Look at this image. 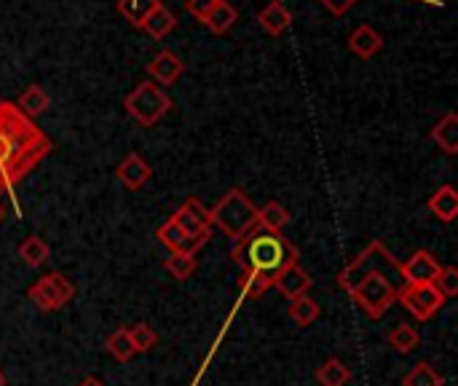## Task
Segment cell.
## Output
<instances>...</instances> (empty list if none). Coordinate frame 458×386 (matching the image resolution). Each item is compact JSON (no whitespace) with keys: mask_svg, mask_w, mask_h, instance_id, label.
I'll return each instance as SVG.
<instances>
[{"mask_svg":"<svg viewBox=\"0 0 458 386\" xmlns=\"http://www.w3.org/2000/svg\"><path fill=\"white\" fill-rule=\"evenodd\" d=\"M231 261L242 269V296L260 298L276 285L284 269L298 263V247L287 236L255 226L242 239H236Z\"/></svg>","mask_w":458,"mask_h":386,"instance_id":"obj_1","label":"cell"},{"mask_svg":"<svg viewBox=\"0 0 458 386\" xmlns=\"http://www.w3.org/2000/svg\"><path fill=\"white\" fill-rule=\"evenodd\" d=\"M51 148V140L27 116H21L13 102H0V156L8 188L35 169Z\"/></svg>","mask_w":458,"mask_h":386,"instance_id":"obj_2","label":"cell"},{"mask_svg":"<svg viewBox=\"0 0 458 386\" xmlns=\"http://www.w3.org/2000/svg\"><path fill=\"white\" fill-rule=\"evenodd\" d=\"M209 220H212L215 228H220L225 236H231L236 242L250 228L258 226V207L252 204V199L242 188H231L209 210Z\"/></svg>","mask_w":458,"mask_h":386,"instance_id":"obj_3","label":"cell"},{"mask_svg":"<svg viewBox=\"0 0 458 386\" xmlns=\"http://www.w3.org/2000/svg\"><path fill=\"white\" fill-rule=\"evenodd\" d=\"M123 107L140 126H156L169 113L172 97L153 81H142V83H137L134 91L126 94Z\"/></svg>","mask_w":458,"mask_h":386,"instance_id":"obj_4","label":"cell"},{"mask_svg":"<svg viewBox=\"0 0 458 386\" xmlns=\"http://www.w3.org/2000/svg\"><path fill=\"white\" fill-rule=\"evenodd\" d=\"M397 266H400V261H394L392 258V253L384 247V242H370L341 274H338V287L344 290V293H349L352 296V290L365 279V277H370V274H376V271H384V269H389V271H394L397 274Z\"/></svg>","mask_w":458,"mask_h":386,"instance_id":"obj_5","label":"cell"},{"mask_svg":"<svg viewBox=\"0 0 458 386\" xmlns=\"http://www.w3.org/2000/svg\"><path fill=\"white\" fill-rule=\"evenodd\" d=\"M352 301L373 320H381L394 304H397V287L394 282L384 274L376 271L370 277H365L354 290H352Z\"/></svg>","mask_w":458,"mask_h":386,"instance_id":"obj_6","label":"cell"},{"mask_svg":"<svg viewBox=\"0 0 458 386\" xmlns=\"http://www.w3.org/2000/svg\"><path fill=\"white\" fill-rule=\"evenodd\" d=\"M27 298H30L40 312H59V309H64V306L75 298V285H72V279H67L62 271H51V274L38 277V279L30 285Z\"/></svg>","mask_w":458,"mask_h":386,"instance_id":"obj_7","label":"cell"},{"mask_svg":"<svg viewBox=\"0 0 458 386\" xmlns=\"http://www.w3.org/2000/svg\"><path fill=\"white\" fill-rule=\"evenodd\" d=\"M397 301L416 322H429L448 304V298L435 285H405L397 290Z\"/></svg>","mask_w":458,"mask_h":386,"instance_id":"obj_8","label":"cell"},{"mask_svg":"<svg viewBox=\"0 0 458 386\" xmlns=\"http://www.w3.org/2000/svg\"><path fill=\"white\" fill-rule=\"evenodd\" d=\"M172 220L180 226V231H182L185 239L193 244V250H199L201 244H207L209 236H212L209 210H207L199 199H188V202L172 215Z\"/></svg>","mask_w":458,"mask_h":386,"instance_id":"obj_9","label":"cell"},{"mask_svg":"<svg viewBox=\"0 0 458 386\" xmlns=\"http://www.w3.org/2000/svg\"><path fill=\"white\" fill-rule=\"evenodd\" d=\"M440 271L443 263L429 250H416L408 261L397 266V274L405 279V285H435Z\"/></svg>","mask_w":458,"mask_h":386,"instance_id":"obj_10","label":"cell"},{"mask_svg":"<svg viewBox=\"0 0 458 386\" xmlns=\"http://www.w3.org/2000/svg\"><path fill=\"white\" fill-rule=\"evenodd\" d=\"M182 73H185V64L172 51H158L148 64V75L153 78L156 86H172Z\"/></svg>","mask_w":458,"mask_h":386,"instance_id":"obj_11","label":"cell"},{"mask_svg":"<svg viewBox=\"0 0 458 386\" xmlns=\"http://www.w3.org/2000/svg\"><path fill=\"white\" fill-rule=\"evenodd\" d=\"M115 177H118L129 191H140V188H145L148 180L153 177V169H150V164H148L140 153H129V156L118 164Z\"/></svg>","mask_w":458,"mask_h":386,"instance_id":"obj_12","label":"cell"},{"mask_svg":"<svg viewBox=\"0 0 458 386\" xmlns=\"http://www.w3.org/2000/svg\"><path fill=\"white\" fill-rule=\"evenodd\" d=\"M287 301H293V298H298V296H309V290L314 287V279H311V274L306 271V269H301V263H293L290 269H284L282 274H279V279H276V285H274Z\"/></svg>","mask_w":458,"mask_h":386,"instance_id":"obj_13","label":"cell"},{"mask_svg":"<svg viewBox=\"0 0 458 386\" xmlns=\"http://www.w3.org/2000/svg\"><path fill=\"white\" fill-rule=\"evenodd\" d=\"M427 207H429V212H432L437 220H443V223H454L458 215L456 188H454V185H440V188L429 196Z\"/></svg>","mask_w":458,"mask_h":386,"instance_id":"obj_14","label":"cell"},{"mask_svg":"<svg viewBox=\"0 0 458 386\" xmlns=\"http://www.w3.org/2000/svg\"><path fill=\"white\" fill-rule=\"evenodd\" d=\"M258 24L268 32V35H282L290 30L293 24V13L287 11V5L282 0H271L260 13H258Z\"/></svg>","mask_w":458,"mask_h":386,"instance_id":"obj_15","label":"cell"},{"mask_svg":"<svg viewBox=\"0 0 458 386\" xmlns=\"http://www.w3.org/2000/svg\"><path fill=\"white\" fill-rule=\"evenodd\" d=\"M349 48H352L357 56L370 59V56H376V54L384 48V38H381V32L373 30L370 24H360V27L349 35Z\"/></svg>","mask_w":458,"mask_h":386,"instance_id":"obj_16","label":"cell"},{"mask_svg":"<svg viewBox=\"0 0 458 386\" xmlns=\"http://www.w3.org/2000/svg\"><path fill=\"white\" fill-rule=\"evenodd\" d=\"M429 137L440 145V150H445L448 156L458 153V116L451 110L445 113L429 132Z\"/></svg>","mask_w":458,"mask_h":386,"instance_id":"obj_17","label":"cell"},{"mask_svg":"<svg viewBox=\"0 0 458 386\" xmlns=\"http://www.w3.org/2000/svg\"><path fill=\"white\" fill-rule=\"evenodd\" d=\"M174 24H177V16L164 5V3H156L153 5V11L142 19V30L150 35V38H156V40H161V38H166L172 30H174Z\"/></svg>","mask_w":458,"mask_h":386,"instance_id":"obj_18","label":"cell"},{"mask_svg":"<svg viewBox=\"0 0 458 386\" xmlns=\"http://www.w3.org/2000/svg\"><path fill=\"white\" fill-rule=\"evenodd\" d=\"M48 102H51V97L46 94V89L38 86V83H32V86H27V89L19 94V99H16L13 105L19 107L21 116H27V118L32 121V118H38L40 113H46Z\"/></svg>","mask_w":458,"mask_h":386,"instance_id":"obj_19","label":"cell"},{"mask_svg":"<svg viewBox=\"0 0 458 386\" xmlns=\"http://www.w3.org/2000/svg\"><path fill=\"white\" fill-rule=\"evenodd\" d=\"M164 269L172 279L177 282H185L196 274L199 269V261H196V253L193 250H182V253H169V258L164 261Z\"/></svg>","mask_w":458,"mask_h":386,"instance_id":"obj_20","label":"cell"},{"mask_svg":"<svg viewBox=\"0 0 458 386\" xmlns=\"http://www.w3.org/2000/svg\"><path fill=\"white\" fill-rule=\"evenodd\" d=\"M236 19H239L236 5L228 3V0H217V3L212 5V11L207 13L204 24H207L215 35H223V32H228V30L236 24Z\"/></svg>","mask_w":458,"mask_h":386,"instance_id":"obj_21","label":"cell"},{"mask_svg":"<svg viewBox=\"0 0 458 386\" xmlns=\"http://www.w3.org/2000/svg\"><path fill=\"white\" fill-rule=\"evenodd\" d=\"M319 314H322V306L311 296H298L290 301V320L298 328H311L319 320Z\"/></svg>","mask_w":458,"mask_h":386,"instance_id":"obj_22","label":"cell"},{"mask_svg":"<svg viewBox=\"0 0 458 386\" xmlns=\"http://www.w3.org/2000/svg\"><path fill=\"white\" fill-rule=\"evenodd\" d=\"M48 255H51V247H48L46 239H40V236H27V239L19 244V258H21V263L30 266V269H40V266L48 261Z\"/></svg>","mask_w":458,"mask_h":386,"instance_id":"obj_23","label":"cell"},{"mask_svg":"<svg viewBox=\"0 0 458 386\" xmlns=\"http://www.w3.org/2000/svg\"><path fill=\"white\" fill-rule=\"evenodd\" d=\"M105 349H107V355H110L113 360H118V363H129V360L137 357V347L131 344L126 328L113 330V333L107 336V341H105Z\"/></svg>","mask_w":458,"mask_h":386,"instance_id":"obj_24","label":"cell"},{"mask_svg":"<svg viewBox=\"0 0 458 386\" xmlns=\"http://www.w3.org/2000/svg\"><path fill=\"white\" fill-rule=\"evenodd\" d=\"M317 382L319 386H346L352 382V371L338 357H330L317 368Z\"/></svg>","mask_w":458,"mask_h":386,"instance_id":"obj_25","label":"cell"},{"mask_svg":"<svg viewBox=\"0 0 458 386\" xmlns=\"http://www.w3.org/2000/svg\"><path fill=\"white\" fill-rule=\"evenodd\" d=\"M290 223V212L284 210V204L279 202H266L263 207H258V226L282 234V228Z\"/></svg>","mask_w":458,"mask_h":386,"instance_id":"obj_26","label":"cell"},{"mask_svg":"<svg viewBox=\"0 0 458 386\" xmlns=\"http://www.w3.org/2000/svg\"><path fill=\"white\" fill-rule=\"evenodd\" d=\"M389 347L397 352V355H411L421 347V336L416 328L411 325H397L392 333H389Z\"/></svg>","mask_w":458,"mask_h":386,"instance_id":"obj_27","label":"cell"},{"mask_svg":"<svg viewBox=\"0 0 458 386\" xmlns=\"http://www.w3.org/2000/svg\"><path fill=\"white\" fill-rule=\"evenodd\" d=\"M156 236H158V242L169 250V253H182V250H193V244L185 239V234L180 231V226L169 218L158 231H156ZM196 253V250H193Z\"/></svg>","mask_w":458,"mask_h":386,"instance_id":"obj_28","label":"cell"},{"mask_svg":"<svg viewBox=\"0 0 458 386\" xmlns=\"http://www.w3.org/2000/svg\"><path fill=\"white\" fill-rule=\"evenodd\" d=\"M156 3H158V0H118V13H121L129 24L140 27L142 19L153 11Z\"/></svg>","mask_w":458,"mask_h":386,"instance_id":"obj_29","label":"cell"},{"mask_svg":"<svg viewBox=\"0 0 458 386\" xmlns=\"http://www.w3.org/2000/svg\"><path fill=\"white\" fill-rule=\"evenodd\" d=\"M445 384V376L437 373L429 363H419L405 379H403V386H443Z\"/></svg>","mask_w":458,"mask_h":386,"instance_id":"obj_30","label":"cell"},{"mask_svg":"<svg viewBox=\"0 0 458 386\" xmlns=\"http://www.w3.org/2000/svg\"><path fill=\"white\" fill-rule=\"evenodd\" d=\"M126 330H129L131 344L137 347V355H145V352L156 349V344H158V333H156L148 322H134V325H131V328H126Z\"/></svg>","mask_w":458,"mask_h":386,"instance_id":"obj_31","label":"cell"},{"mask_svg":"<svg viewBox=\"0 0 458 386\" xmlns=\"http://www.w3.org/2000/svg\"><path fill=\"white\" fill-rule=\"evenodd\" d=\"M435 287L445 296V298H454L458 293V269L456 266H443L440 277L435 279Z\"/></svg>","mask_w":458,"mask_h":386,"instance_id":"obj_32","label":"cell"},{"mask_svg":"<svg viewBox=\"0 0 458 386\" xmlns=\"http://www.w3.org/2000/svg\"><path fill=\"white\" fill-rule=\"evenodd\" d=\"M215 3H217V0H188V3H185V8H188V13H191V16H196L199 21H204Z\"/></svg>","mask_w":458,"mask_h":386,"instance_id":"obj_33","label":"cell"},{"mask_svg":"<svg viewBox=\"0 0 458 386\" xmlns=\"http://www.w3.org/2000/svg\"><path fill=\"white\" fill-rule=\"evenodd\" d=\"M354 3H357V0H322V5L330 8V13H335V16L346 13Z\"/></svg>","mask_w":458,"mask_h":386,"instance_id":"obj_34","label":"cell"},{"mask_svg":"<svg viewBox=\"0 0 458 386\" xmlns=\"http://www.w3.org/2000/svg\"><path fill=\"white\" fill-rule=\"evenodd\" d=\"M78 386H105L99 379H94V376H86V379H81L78 382Z\"/></svg>","mask_w":458,"mask_h":386,"instance_id":"obj_35","label":"cell"},{"mask_svg":"<svg viewBox=\"0 0 458 386\" xmlns=\"http://www.w3.org/2000/svg\"><path fill=\"white\" fill-rule=\"evenodd\" d=\"M8 183H5V172H3V156H0V191H5Z\"/></svg>","mask_w":458,"mask_h":386,"instance_id":"obj_36","label":"cell"},{"mask_svg":"<svg viewBox=\"0 0 458 386\" xmlns=\"http://www.w3.org/2000/svg\"><path fill=\"white\" fill-rule=\"evenodd\" d=\"M3 220H5V207L0 204V223H3Z\"/></svg>","mask_w":458,"mask_h":386,"instance_id":"obj_37","label":"cell"},{"mask_svg":"<svg viewBox=\"0 0 458 386\" xmlns=\"http://www.w3.org/2000/svg\"><path fill=\"white\" fill-rule=\"evenodd\" d=\"M0 386H5V373L0 371Z\"/></svg>","mask_w":458,"mask_h":386,"instance_id":"obj_38","label":"cell"}]
</instances>
